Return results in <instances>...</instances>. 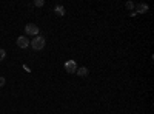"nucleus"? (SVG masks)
Masks as SVG:
<instances>
[{
    "label": "nucleus",
    "mask_w": 154,
    "mask_h": 114,
    "mask_svg": "<svg viewBox=\"0 0 154 114\" xmlns=\"http://www.w3.org/2000/svg\"><path fill=\"white\" fill-rule=\"evenodd\" d=\"M5 83H6V79L5 77H0V86H3Z\"/></svg>",
    "instance_id": "11"
},
{
    "label": "nucleus",
    "mask_w": 154,
    "mask_h": 114,
    "mask_svg": "<svg viewBox=\"0 0 154 114\" xmlns=\"http://www.w3.org/2000/svg\"><path fill=\"white\" fill-rule=\"evenodd\" d=\"M65 71L68 74H74L77 71V63L74 62V60H68V62H65Z\"/></svg>",
    "instance_id": "3"
},
{
    "label": "nucleus",
    "mask_w": 154,
    "mask_h": 114,
    "mask_svg": "<svg viewBox=\"0 0 154 114\" xmlns=\"http://www.w3.org/2000/svg\"><path fill=\"white\" fill-rule=\"evenodd\" d=\"M43 5H45V2H43V0H34V6L40 8V6H43Z\"/></svg>",
    "instance_id": "8"
},
{
    "label": "nucleus",
    "mask_w": 154,
    "mask_h": 114,
    "mask_svg": "<svg viewBox=\"0 0 154 114\" xmlns=\"http://www.w3.org/2000/svg\"><path fill=\"white\" fill-rule=\"evenodd\" d=\"M17 45H19L22 49L28 48V46H29V40H28V37H25V36H20L19 39H17Z\"/></svg>",
    "instance_id": "4"
},
{
    "label": "nucleus",
    "mask_w": 154,
    "mask_h": 114,
    "mask_svg": "<svg viewBox=\"0 0 154 114\" xmlns=\"http://www.w3.org/2000/svg\"><path fill=\"white\" fill-rule=\"evenodd\" d=\"M5 57H6V51L5 49H0V62H2Z\"/></svg>",
    "instance_id": "9"
},
{
    "label": "nucleus",
    "mask_w": 154,
    "mask_h": 114,
    "mask_svg": "<svg viewBox=\"0 0 154 114\" xmlns=\"http://www.w3.org/2000/svg\"><path fill=\"white\" fill-rule=\"evenodd\" d=\"M148 11V5L147 3H139L137 5V13H147Z\"/></svg>",
    "instance_id": "6"
},
{
    "label": "nucleus",
    "mask_w": 154,
    "mask_h": 114,
    "mask_svg": "<svg viewBox=\"0 0 154 114\" xmlns=\"http://www.w3.org/2000/svg\"><path fill=\"white\" fill-rule=\"evenodd\" d=\"M56 13H57L59 15H63V14H65V8H63L62 5H57V6H56Z\"/></svg>",
    "instance_id": "7"
},
{
    "label": "nucleus",
    "mask_w": 154,
    "mask_h": 114,
    "mask_svg": "<svg viewBox=\"0 0 154 114\" xmlns=\"http://www.w3.org/2000/svg\"><path fill=\"white\" fill-rule=\"evenodd\" d=\"M126 8H128V10H133V8H134V3H133V2H128V3H126Z\"/></svg>",
    "instance_id": "10"
},
{
    "label": "nucleus",
    "mask_w": 154,
    "mask_h": 114,
    "mask_svg": "<svg viewBox=\"0 0 154 114\" xmlns=\"http://www.w3.org/2000/svg\"><path fill=\"white\" fill-rule=\"evenodd\" d=\"M39 26L35 25V23H28L25 26V32H26V36H32V37H35V36H39Z\"/></svg>",
    "instance_id": "2"
},
{
    "label": "nucleus",
    "mask_w": 154,
    "mask_h": 114,
    "mask_svg": "<svg viewBox=\"0 0 154 114\" xmlns=\"http://www.w3.org/2000/svg\"><path fill=\"white\" fill-rule=\"evenodd\" d=\"M77 76H80V77H86L88 76V68H85V66H82V68H77Z\"/></svg>",
    "instance_id": "5"
},
{
    "label": "nucleus",
    "mask_w": 154,
    "mask_h": 114,
    "mask_svg": "<svg viewBox=\"0 0 154 114\" xmlns=\"http://www.w3.org/2000/svg\"><path fill=\"white\" fill-rule=\"evenodd\" d=\"M45 43H46L45 37H42V36H35V37L32 39V42H31V46H32V49H35V51H40V49L45 48Z\"/></svg>",
    "instance_id": "1"
}]
</instances>
